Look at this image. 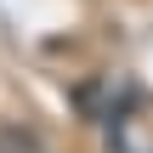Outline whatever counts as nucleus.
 <instances>
[{
	"instance_id": "1",
	"label": "nucleus",
	"mask_w": 153,
	"mask_h": 153,
	"mask_svg": "<svg viewBox=\"0 0 153 153\" xmlns=\"http://www.w3.org/2000/svg\"><path fill=\"white\" fill-rule=\"evenodd\" d=\"M114 153H153V114H119L108 131Z\"/></svg>"
},
{
	"instance_id": "2",
	"label": "nucleus",
	"mask_w": 153,
	"mask_h": 153,
	"mask_svg": "<svg viewBox=\"0 0 153 153\" xmlns=\"http://www.w3.org/2000/svg\"><path fill=\"white\" fill-rule=\"evenodd\" d=\"M0 153H45V142L28 125H0Z\"/></svg>"
}]
</instances>
